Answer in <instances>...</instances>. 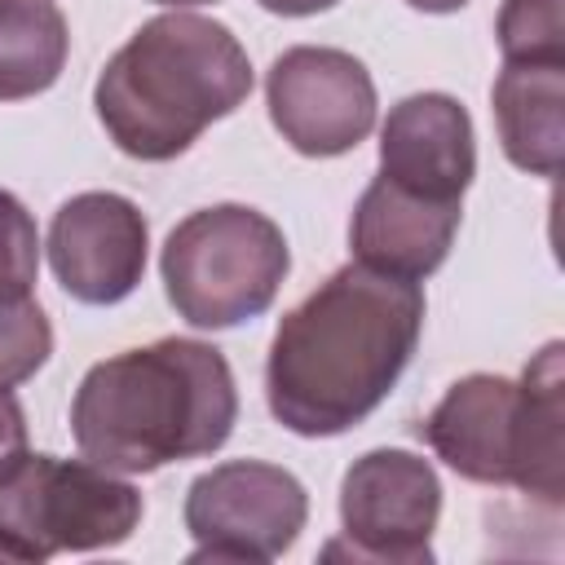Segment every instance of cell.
<instances>
[{"label":"cell","instance_id":"1","mask_svg":"<svg viewBox=\"0 0 565 565\" xmlns=\"http://www.w3.org/2000/svg\"><path fill=\"white\" fill-rule=\"evenodd\" d=\"M424 331V291L411 278L340 265L282 313L265 358L269 415L296 437L358 428L402 380Z\"/></svg>","mask_w":565,"mask_h":565},{"label":"cell","instance_id":"2","mask_svg":"<svg viewBox=\"0 0 565 565\" xmlns=\"http://www.w3.org/2000/svg\"><path fill=\"white\" fill-rule=\"evenodd\" d=\"M234 424V371L216 344L190 335H163L93 362L71 397L79 455L124 477L216 455Z\"/></svg>","mask_w":565,"mask_h":565},{"label":"cell","instance_id":"3","mask_svg":"<svg viewBox=\"0 0 565 565\" xmlns=\"http://www.w3.org/2000/svg\"><path fill=\"white\" fill-rule=\"evenodd\" d=\"M252 93V62L225 22L159 13L102 66L93 106L119 154L168 163Z\"/></svg>","mask_w":565,"mask_h":565},{"label":"cell","instance_id":"4","mask_svg":"<svg viewBox=\"0 0 565 565\" xmlns=\"http://www.w3.org/2000/svg\"><path fill=\"white\" fill-rule=\"evenodd\" d=\"M565 344L547 340L521 380L472 371L419 424L433 455L477 486H512L543 508L565 499Z\"/></svg>","mask_w":565,"mask_h":565},{"label":"cell","instance_id":"5","mask_svg":"<svg viewBox=\"0 0 565 565\" xmlns=\"http://www.w3.org/2000/svg\"><path fill=\"white\" fill-rule=\"evenodd\" d=\"M291 252L282 230L247 203H212L190 212L163 238L159 274L172 309L199 331H230L260 318L282 278Z\"/></svg>","mask_w":565,"mask_h":565},{"label":"cell","instance_id":"6","mask_svg":"<svg viewBox=\"0 0 565 565\" xmlns=\"http://www.w3.org/2000/svg\"><path fill=\"white\" fill-rule=\"evenodd\" d=\"M141 490L93 459L18 455L0 472V561H49L57 552H102L141 525Z\"/></svg>","mask_w":565,"mask_h":565},{"label":"cell","instance_id":"7","mask_svg":"<svg viewBox=\"0 0 565 565\" xmlns=\"http://www.w3.org/2000/svg\"><path fill=\"white\" fill-rule=\"evenodd\" d=\"M190 561L265 565L291 552L309 521V494L296 472L265 459H225L199 472L185 490Z\"/></svg>","mask_w":565,"mask_h":565},{"label":"cell","instance_id":"8","mask_svg":"<svg viewBox=\"0 0 565 565\" xmlns=\"http://www.w3.org/2000/svg\"><path fill=\"white\" fill-rule=\"evenodd\" d=\"M441 516L437 468L411 450L380 446L349 463L340 481V530L344 543H327L322 556L428 565L433 530Z\"/></svg>","mask_w":565,"mask_h":565},{"label":"cell","instance_id":"9","mask_svg":"<svg viewBox=\"0 0 565 565\" xmlns=\"http://www.w3.org/2000/svg\"><path fill=\"white\" fill-rule=\"evenodd\" d=\"M269 119L296 154L335 159L349 154L375 128V79L371 71L331 44L282 49L265 75Z\"/></svg>","mask_w":565,"mask_h":565},{"label":"cell","instance_id":"10","mask_svg":"<svg viewBox=\"0 0 565 565\" xmlns=\"http://www.w3.org/2000/svg\"><path fill=\"white\" fill-rule=\"evenodd\" d=\"M49 265L62 291L79 305H119L146 278L150 225L128 194L84 190L53 212Z\"/></svg>","mask_w":565,"mask_h":565},{"label":"cell","instance_id":"11","mask_svg":"<svg viewBox=\"0 0 565 565\" xmlns=\"http://www.w3.org/2000/svg\"><path fill=\"white\" fill-rule=\"evenodd\" d=\"M380 177L437 203H463L477 177V137L463 102L450 93H411L388 106L380 124Z\"/></svg>","mask_w":565,"mask_h":565},{"label":"cell","instance_id":"12","mask_svg":"<svg viewBox=\"0 0 565 565\" xmlns=\"http://www.w3.org/2000/svg\"><path fill=\"white\" fill-rule=\"evenodd\" d=\"M459 216H463L459 203H437L393 185L388 177H375L353 203V221H349L353 260L419 282L446 265L450 243L459 234Z\"/></svg>","mask_w":565,"mask_h":565},{"label":"cell","instance_id":"13","mask_svg":"<svg viewBox=\"0 0 565 565\" xmlns=\"http://www.w3.org/2000/svg\"><path fill=\"white\" fill-rule=\"evenodd\" d=\"M499 146L512 168L556 177L565 154V62H503L490 88Z\"/></svg>","mask_w":565,"mask_h":565},{"label":"cell","instance_id":"14","mask_svg":"<svg viewBox=\"0 0 565 565\" xmlns=\"http://www.w3.org/2000/svg\"><path fill=\"white\" fill-rule=\"evenodd\" d=\"M71 26L57 0H0V102H22L57 84Z\"/></svg>","mask_w":565,"mask_h":565},{"label":"cell","instance_id":"15","mask_svg":"<svg viewBox=\"0 0 565 565\" xmlns=\"http://www.w3.org/2000/svg\"><path fill=\"white\" fill-rule=\"evenodd\" d=\"M494 35L503 62H565V0H503Z\"/></svg>","mask_w":565,"mask_h":565},{"label":"cell","instance_id":"16","mask_svg":"<svg viewBox=\"0 0 565 565\" xmlns=\"http://www.w3.org/2000/svg\"><path fill=\"white\" fill-rule=\"evenodd\" d=\"M53 353V322L49 313L22 296L0 300V388H18L31 380Z\"/></svg>","mask_w":565,"mask_h":565},{"label":"cell","instance_id":"17","mask_svg":"<svg viewBox=\"0 0 565 565\" xmlns=\"http://www.w3.org/2000/svg\"><path fill=\"white\" fill-rule=\"evenodd\" d=\"M40 274V230L26 203L0 190V300L31 296Z\"/></svg>","mask_w":565,"mask_h":565},{"label":"cell","instance_id":"18","mask_svg":"<svg viewBox=\"0 0 565 565\" xmlns=\"http://www.w3.org/2000/svg\"><path fill=\"white\" fill-rule=\"evenodd\" d=\"M18 455H26V415H22V402L9 388H0V472Z\"/></svg>","mask_w":565,"mask_h":565},{"label":"cell","instance_id":"19","mask_svg":"<svg viewBox=\"0 0 565 565\" xmlns=\"http://www.w3.org/2000/svg\"><path fill=\"white\" fill-rule=\"evenodd\" d=\"M260 9H269V13H282V18H309V13H327V9H335L340 0H256Z\"/></svg>","mask_w":565,"mask_h":565},{"label":"cell","instance_id":"20","mask_svg":"<svg viewBox=\"0 0 565 565\" xmlns=\"http://www.w3.org/2000/svg\"><path fill=\"white\" fill-rule=\"evenodd\" d=\"M411 9H419V13H455V9H463L468 0H406Z\"/></svg>","mask_w":565,"mask_h":565},{"label":"cell","instance_id":"21","mask_svg":"<svg viewBox=\"0 0 565 565\" xmlns=\"http://www.w3.org/2000/svg\"><path fill=\"white\" fill-rule=\"evenodd\" d=\"M154 4H168V9H190V4H216V0H154Z\"/></svg>","mask_w":565,"mask_h":565}]
</instances>
